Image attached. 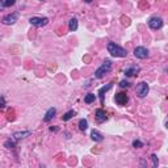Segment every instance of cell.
Returning a JSON list of instances; mask_svg holds the SVG:
<instances>
[{"label":"cell","mask_w":168,"mask_h":168,"mask_svg":"<svg viewBox=\"0 0 168 168\" xmlns=\"http://www.w3.org/2000/svg\"><path fill=\"white\" fill-rule=\"evenodd\" d=\"M106 49H108V51L110 53L113 57H117V58H125L126 55H128V51H126L123 47H121V46L116 45L114 42H109L108 46H106Z\"/></svg>","instance_id":"cell-1"},{"label":"cell","mask_w":168,"mask_h":168,"mask_svg":"<svg viewBox=\"0 0 168 168\" xmlns=\"http://www.w3.org/2000/svg\"><path fill=\"white\" fill-rule=\"evenodd\" d=\"M110 70H112V62L109 59H105V62L101 64V67H99V69L96 70L95 76H96L97 79H101V77L105 76V74H108Z\"/></svg>","instance_id":"cell-2"},{"label":"cell","mask_w":168,"mask_h":168,"mask_svg":"<svg viewBox=\"0 0 168 168\" xmlns=\"http://www.w3.org/2000/svg\"><path fill=\"white\" fill-rule=\"evenodd\" d=\"M148 50L146 47H143V46H138V47L134 49V55L137 58H139V59H146V58L148 57Z\"/></svg>","instance_id":"cell-3"},{"label":"cell","mask_w":168,"mask_h":168,"mask_svg":"<svg viewBox=\"0 0 168 168\" xmlns=\"http://www.w3.org/2000/svg\"><path fill=\"white\" fill-rule=\"evenodd\" d=\"M114 101H116L118 105L123 106V105H126V104H128L129 97H128V95H126V93H123V92H120V93H117L116 96H114Z\"/></svg>","instance_id":"cell-4"},{"label":"cell","mask_w":168,"mask_h":168,"mask_svg":"<svg viewBox=\"0 0 168 168\" xmlns=\"http://www.w3.org/2000/svg\"><path fill=\"white\" fill-rule=\"evenodd\" d=\"M29 21H30L32 25H34V26H45L49 24L47 17H32Z\"/></svg>","instance_id":"cell-5"},{"label":"cell","mask_w":168,"mask_h":168,"mask_svg":"<svg viewBox=\"0 0 168 168\" xmlns=\"http://www.w3.org/2000/svg\"><path fill=\"white\" fill-rule=\"evenodd\" d=\"M147 93H148V84L145 83V82L139 83V84L137 86V95L139 97H145Z\"/></svg>","instance_id":"cell-6"},{"label":"cell","mask_w":168,"mask_h":168,"mask_svg":"<svg viewBox=\"0 0 168 168\" xmlns=\"http://www.w3.org/2000/svg\"><path fill=\"white\" fill-rule=\"evenodd\" d=\"M148 26L154 30H158L163 26V20L160 17H152L150 21H148Z\"/></svg>","instance_id":"cell-7"},{"label":"cell","mask_w":168,"mask_h":168,"mask_svg":"<svg viewBox=\"0 0 168 168\" xmlns=\"http://www.w3.org/2000/svg\"><path fill=\"white\" fill-rule=\"evenodd\" d=\"M141 71V69L138 67L137 64L134 66H130V67H128V69L125 70V75L126 76H135V75H138Z\"/></svg>","instance_id":"cell-8"},{"label":"cell","mask_w":168,"mask_h":168,"mask_svg":"<svg viewBox=\"0 0 168 168\" xmlns=\"http://www.w3.org/2000/svg\"><path fill=\"white\" fill-rule=\"evenodd\" d=\"M17 21V14L16 13H12V14H7L5 17L3 19V23L7 24V25H12Z\"/></svg>","instance_id":"cell-9"},{"label":"cell","mask_w":168,"mask_h":168,"mask_svg":"<svg viewBox=\"0 0 168 168\" xmlns=\"http://www.w3.org/2000/svg\"><path fill=\"white\" fill-rule=\"evenodd\" d=\"M106 118H108V116H106L105 110L104 109H97L96 110V120L97 122H104V121H106Z\"/></svg>","instance_id":"cell-10"},{"label":"cell","mask_w":168,"mask_h":168,"mask_svg":"<svg viewBox=\"0 0 168 168\" xmlns=\"http://www.w3.org/2000/svg\"><path fill=\"white\" fill-rule=\"evenodd\" d=\"M55 113H57V110H55V108H50L47 112H46V114H45V117H43V120L46 121V122H49V121L51 120L53 117L55 116Z\"/></svg>","instance_id":"cell-11"},{"label":"cell","mask_w":168,"mask_h":168,"mask_svg":"<svg viewBox=\"0 0 168 168\" xmlns=\"http://www.w3.org/2000/svg\"><path fill=\"white\" fill-rule=\"evenodd\" d=\"M91 138L95 141V142H101V141L104 139L103 135H101V134H100L99 131H96V130H93V131L91 133Z\"/></svg>","instance_id":"cell-12"},{"label":"cell","mask_w":168,"mask_h":168,"mask_svg":"<svg viewBox=\"0 0 168 168\" xmlns=\"http://www.w3.org/2000/svg\"><path fill=\"white\" fill-rule=\"evenodd\" d=\"M110 88H112V83H110V84H108V86L103 87V88H100L99 95H100V99H101V103H104V93H105V92H108Z\"/></svg>","instance_id":"cell-13"},{"label":"cell","mask_w":168,"mask_h":168,"mask_svg":"<svg viewBox=\"0 0 168 168\" xmlns=\"http://www.w3.org/2000/svg\"><path fill=\"white\" fill-rule=\"evenodd\" d=\"M69 29H70V32H75L77 29V20L76 19H71V20H70Z\"/></svg>","instance_id":"cell-14"},{"label":"cell","mask_w":168,"mask_h":168,"mask_svg":"<svg viewBox=\"0 0 168 168\" xmlns=\"http://www.w3.org/2000/svg\"><path fill=\"white\" fill-rule=\"evenodd\" d=\"M95 100H96V95L88 93L86 97H84V103H86V104H91V103H93Z\"/></svg>","instance_id":"cell-15"},{"label":"cell","mask_w":168,"mask_h":168,"mask_svg":"<svg viewBox=\"0 0 168 168\" xmlns=\"http://www.w3.org/2000/svg\"><path fill=\"white\" fill-rule=\"evenodd\" d=\"M30 135V131H23V133H14V139H21V138H25Z\"/></svg>","instance_id":"cell-16"},{"label":"cell","mask_w":168,"mask_h":168,"mask_svg":"<svg viewBox=\"0 0 168 168\" xmlns=\"http://www.w3.org/2000/svg\"><path fill=\"white\" fill-rule=\"evenodd\" d=\"M75 114H76V113H75L74 110H70V112H67V113H66L64 116L62 117V118H63V121H69V120H71Z\"/></svg>","instance_id":"cell-17"},{"label":"cell","mask_w":168,"mask_h":168,"mask_svg":"<svg viewBox=\"0 0 168 168\" xmlns=\"http://www.w3.org/2000/svg\"><path fill=\"white\" fill-rule=\"evenodd\" d=\"M87 128H88V122H87V120H80L79 121V129L80 130H87Z\"/></svg>","instance_id":"cell-18"},{"label":"cell","mask_w":168,"mask_h":168,"mask_svg":"<svg viewBox=\"0 0 168 168\" xmlns=\"http://www.w3.org/2000/svg\"><path fill=\"white\" fill-rule=\"evenodd\" d=\"M142 146H143V143L141 141H134L133 142V147H135V148H141Z\"/></svg>","instance_id":"cell-19"},{"label":"cell","mask_w":168,"mask_h":168,"mask_svg":"<svg viewBox=\"0 0 168 168\" xmlns=\"http://www.w3.org/2000/svg\"><path fill=\"white\" fill-rule=\"evenodd\" d=\"M14 3H16V0H5V1H4V7H11V5H13Z\"/></svg>","instance_id":"cell-20"},{"label":"cell","mask_w":168,"mask_h":168,"mask_svg":"<svg viewBox=\"0 0 168 168\" xmlns=\"http://www.w3.org/2000/svg\"><path fill=\"white\" fill-rule=\"evenodd\" d=\"M5 147L7 148H13L14 147V143L12 142V141H7V142H5Z\"/></svg>","instance_id":"cell-21"},{"label":"cell","mask_w":168,"mask_h":168,"mask_svg":"<svg viewBox=\"0 0 168 168\" xmlns=\"http://www.w3.org/2000/svg\"><path fill=\"white\" fill-rule=\"evenodd\" d=\"M151 159H152V163H154V167H158V158H156V155H151Z\"/></svg>","instance_id":"cell-22"},{"label":"cell","mask_w":168,"mask_h":168,"mask_svg":"<svg viewBox=\"0 0 168 168\" xmlns=\"http://www.w3.org/2000/svg\"><path fill=\"white\" fill-rule=\"evenodd\" d=\"M130 84H129V82H126V80H122V82L120 83V87H122V88H125V87H129Z\"/></svg>","instance_id":"cell-23"},{"label":"cell","mask_w":168,"mask_h":168,"mask_svg":"<svg viewBox=\"0 0 168 168\" xmlns=\"http://www.w3.org/2000/svg\"><path fill=\"white\" fill-rule=\"evenodd\" d=\"M5 106V100L3 96H0V108H4Z\"/></svg>","instance_id":"cell-24"},{"label":"cell","mask_w":168,"mask_h":168,"mask_svg":"<svg viewBox=\"0 0 168 168\" xmlns=\"http://www.w3.org/2000/svg\"><path fill=\"white\" fill-rule=\"evenodd\" d=\"M50 131H57V128H53L51 126V128H50Z\"/></svg>","instance_id":"cell-25"},{"label":"cell","mask_w":168,"mask_h":168,"mask_svg":"<svg viewBox=\"0 0 168 168\" xmlns=\"http://www.w3.org/2000/svg\"><path fill=\"white\" fill-rule=\"evenodd\" d=\"M84 1H86V3H91L92 0H84Z\"/></svg>","instance_id":"cell-26"}]
</instances>
